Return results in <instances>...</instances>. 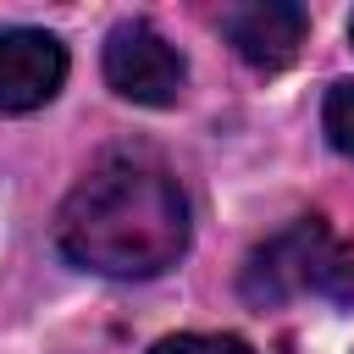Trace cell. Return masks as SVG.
<instances>
[{
	"label": "cell",
	"instance_id": "cell-7",
	"mask_svg": "<svg viewBox=\"0 0 354 354\" xmlns=\"http://www.w3.org/2000/svg\"><path fill=\"white\" fill-rule=\"evenodd\" d=\"M149 354H254V348L243 337H232V332H171Z\"/></svg>",
	"mask_w": 354,
	"mask_h": 354
},
{
	"label": "cell",
	"instance_id": "cell-8",
	"mask_svg": "<svg viewBox=\"0 0 354 354\" xmlns=\"http://www.w3.org/2000/svg\"><path fill=\"white\" fill-rule=\"evenodd\" d=\"M348 39H354V17H348Z\"/></svg>",
	"mask_w": 354,
	"mask_h": 354
},
{
	"label": "cell",
	"instance_id": "cell-2",
	"mask_svg": "<svg viewBox=\"0 0 354 354\" xmlns=\"http://www.w3.org/2000/svg\"><path fill=\"white\" fill-rule=\"evenodd\" d=\"M238 293L254 310H277L299 293H315L326 304H354V243H343L321 216H299L266 243H254Z\"/></svg>",
	"mask_w": 354,
	"mask_h": 354
},
{
	"label": "cell",
	"instance_id": "cell-3",
	"mask_svg": "<svg viewBox=\"0 0 354 354\" xmlns=\"http://www.w3.org/2000/svg\"><path fill=\"white\" fill-rule=\"evenodd\" d=\"M105 83L133 105H177L183 83H188V66L155 22L127 17L105 33Z\"/></svg>",
	"mask_w": 354,
	"mask_h": 354
},
{
	"label": "cell",
	"instance_id": "cell-1",
	"mask_svg": "<svg viewBox=\"0 0 354 354\" xmlns=\"http://www.w3.org/2000/svg\"><path fill=\"white\" fill-rule=\"evenodd\" d=\"M55 249L94 277H160L188 249L183 183L144 149L100 155L55 216Z\"/></svg>",
	"mask_w": 354,
	"mask_h": 354
},
{
	"label": "cell",
	"instance_id": "cell-4",
	"mask_svg": "<svg viewBox=\"0 0 354 354\" xmlns=\"http://www.w3.org/2000/svg\"><path fill=\"white\" fill-rule=\"evenodd\" d=\"M66 44L44 28H0V111L22 116L61 94Z\"/></svg>",
	"mask_w": 354,
	"mask_h": 354
},
{
	"label": "cell",
	"instance_id": "cell-6",
	"mask_svg": "<svg viewBox=\"0 0 354 354\" xmlns=\"http://www.w3.org/2000/svg\"><path fill=\"white\" fill-rule=\"evenodd\" d=\"M321 133H326V144L337 155L354 160V83L348 77L326 88V100H321Z\"/></svg>",
	"mask_w": 354,
	"mask_h": 354
},
{
	"label": "cell",
	"instance_id": "cell-5",
	"mask_svg": "<svg viewBox=\"0 0 354 354\" xmlns=\"http://www.w3.org/2000/svg\"><path fill=\"white\" fill-rule=\"evenodd\" d=\"M304 33H310V17L293 0H243V6H227L221 11V39L254 72H282L299 55Z\"/></svg>",
	"mask_w": 354,
	"mask_h": 354
}]
</instances>
